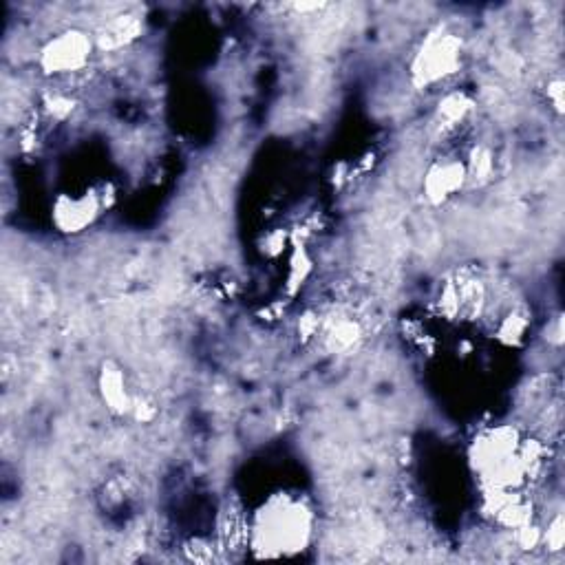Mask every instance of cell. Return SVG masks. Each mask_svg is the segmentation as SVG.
I'll use <instances>...</instances> for the list:
<instances>
[{
	"label": "cell",
	"instance_id": "cell-1",
	"mask_svg": "<svg viewBox=\"0 0 565 565\" xmlns=\"http://www.w3.org/2000/svg\"><path fill=\"white\" fill-rule=\"evenodd\" d=\"M87 49V42L78 34H65L56 42H51L49 49L42 53V62L51 71H71L82 65Z\"/></svg>",
	"mask_w": 565,
	"mask_h": 565
}]
</instances>
